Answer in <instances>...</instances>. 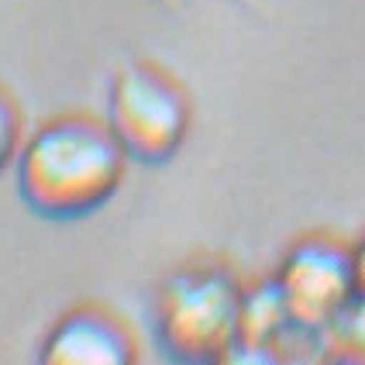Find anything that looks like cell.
<instances>
[{"label": "cell", "mask_w": 365, "mask_h": 365, "mask_svg": "<svg viewBox=\"0 0 365 365\" xmlns=\"http://www.w3.org/2000/svg\"><path fill=\"white\" fill-rule=\"evenodd\" d=\"M124 165L128 152L110 124L86 114H62L21 145V200L52 221L86 217L118 193Z\"/></svg>", "instance_id": "cell-1"}, {"label": "cell", "mask_w": 365, "mask_h": 365, "mask_svg": "<svg viewBox=\"0 0 365 365\" xmlns=\"http://www.w3.org/2000/svg\"><path fill=\"white\" fill-rule=\"evenodd\" d=\"M245 286L224 265H186L173 272L159 293L152 324L169 359L217 362L238 341Z\"/></svg>", "instance_id": "cell-2"}, {"label": "cell", "mask_w": 365, "mask_h": 365, "mask_svg": "<svg viewBox=\"0 0 365 365\" xmlns=\"http://www.w3.org/2000/svg\"><path fill=\"white\" fill-rule=\"evenodd\" d=\"M107 124L128 159L165 163L190 131V101L159 66L131 62L110 83Z\"/></svg>", "instance_id": "cell-3"}, {"label": "cell", "mask_w": 365, "mask_h": 365, "mask_svg": "<svg viewBox=\"0 0 365 365\" xmlns=\"http://www.w3.org/2000/svg\"><path fill=\"white\" fill-rule=\"evenodd\" d=\"M276 283L293 327L307 334H324L359 293L351 248L324 235H310L293 245L276 272Z\"/></svg>", "instance_id": "cell-4"}, {"label": "cell", "mask_w": 365, "mask_h": 365, "mask_svg": "<svg viewBox=\"0 0 365 365\" xmlns=\"http://www.w3.org/2000/svg\"><path fill=\"white\" fill-rule=\"evenodd\" d=\"M38 359L45 365H128L135 345L114 314L76 307L48 331Z\"/></svg>", "instance_id": "cell-5"}, {"label": "cell", "mask_w": 365, "mask_h": 365, "mask_svg": "<svg viewBox=\"0 0 365 365\" xmlns=\"http://www.w3.org/2000/svg\"><path fill=\"white\" fill-rule=\"evenodd\" d=\"M289 310L279 293L276 276L262 279V283L248 286L242 293V317H238V341L227 351V359H272V345L289 331ZM297 331V327H293Z\"/></svg>", "instance_id": "cell-6"}, {"label": "cell", "mask_w": 365, "mask_h": 365, "mask_svg": "<svg viewBox=\"0 0 365 365\" xmlns=\"http://www.w3.org/2000/svg\"><path fill=\"white\" fill-rule=\"evenodd\" d=\"M324 341L331 355L345 362H365V289L351 297V304L331 321L324 331Z\"/></svg>", "instance_id": "cell-7"}, {"label": "cell", "mask_w": 365, "mask_h": 365, "mask_svg": "<svg viewBox=\"0 0 365 365\" xmlns=\"http://www.w3.org/2000/svg\"><path fill=\"white\" fill-rule=\"evenodd\" d=\"M21 152V118L14 101L0 90V173L18 159Z\"/></svg>", "instance_id": "cell-8"}, {"label": "cell", "mask_w": 365, "mask_h": 365, "mask_svg": "<svg viewBox=\"0 0 365 365\" xmlns=\"http://www.w3.org/2000/svg\"><path fill=\"white\" fill-rule=\"evenodd\" d=\"M351 259H355V276H359V289H365V235L355 242L351 248Z\"/></svg>", "instance_id": "cell-9"}]
</instances>
